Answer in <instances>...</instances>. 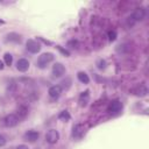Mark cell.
Instances as JSON below:
<instances>
[{
	"label": "cell",
	"mask_w": 149,
	"mask_h": 149,
	"mask_svg": "<svg viewBox=\"0 0 149 149\" xmlns=\"http://www.w3.org/2000/svg\"><path fill=\"white\" fill-rule=\"evenodd\" d=\"M57 48H58V49H59V50H61V51H62V52H63L64 55H66V56H69V55H70V54H69V51H66V50H64V49H62V48H61L59 45H58Z\"/></svg>",
	"instance_id": "obj_24"
},
{
	"label": "cell",
	"mask_w": 149,
	"mask_h": 149,
	"mask_svg": "<svg viewBox=\"0 0 149 149\" xmlns=\"http://www.w3.org/2000/svg\"><path fill=\"white\" fill-rule=\"evenodd\" d=\"M77 78H78V80H79L80 83H83V84H88V83H90L88 76H87L85 72H83V71H79V72L77 73Z\"/></svg>",
	"instance_id": "obj_14"
},
{
	"label": "cell",
	"mask_w": 149,
	"mask_h": 149,
	"mask_svg": "<svg viewBox=\"0 0 149 149\" xmlns=\"http://www.w3.org/2000/svg\"><path fill=\"white\" fill-rule=\"evenodd\" d=\"M3 23H5V22H3L2 20H0V24H3Z\"/></svg>",
	"instance_id": "obj_27"
},
{
	"label": "cell",
	"mask_w": 149,
	"mask_h": 149,
	"mask_svg": "<svg viewBox=\"0 0 149 149\" xmlns=\"http://www.w3.org/2000/svg\"><path fill=\"white\" fill-rule=\"evenodd\" d=\"M26 49L29 52H31V54H36V52H38L41 50V45L35 40H27V42H26Z\"/></svg>",
	"instance_id": "obj_4"
},
{
	"label": "cell",
	"mask_w": 149,
	"mask_h": 149,
	"mask_svg": "<svg viewBox=\"0 0 149 149\" xmlns=\"http://www.w3.org/2000/svg\"><path fill=\"white\" fill-rule=\"evenodd\" d=\"M6 41H9V42H20V35L16 34V33H9L7 34L6 36Z\"/></svg>",
	"instance_id": "obj_15"
},
{
	"label": "cell",
	"mask_w": 149,
	"mask_h": 149,
	"mask_svg": "<svg viewBox=\"0 0 149 149\" xmlns=\"http://www.w3.org/2000/svg\"><path fill=\"white\" fill-rule=\"evenodd\" d=\"M70 118H71V116H70V114H69L68 111H62V112L59 113V115H58V119L62 120V121H69Z\"/></svg>",
	"instance_id": "obj_17"
},
{
	"label": "cell",
	"mask_w": 149,
	"mask_h": 149,
	"mask_svg": "<svg viewBox=\"0 0 149 149\" xmlns=\"http://www.w3.org/2000/svg\"><path fill=\"white\" fill-rule=\"evenodd\" d=\"M38 137H40V134L36 130H28V132H26L23 134V139L26 141H28V142H31V143L36 142L38 140Z\"/></svg>",
	"instance_id": "obj_8"
},
{
	"label": "cell",
	"mask_w": 149,
	"mask_h": 149,
	"mask_svg": "<svg viewBox=\"0 0 149 149\" xmlns=\"http://www.w3.org/2000/svg\"><path fill=\"white\" fill-rule=\"evenodd\" d=\"M88 101H90V91L86 90V91H84V92L80 93L79 99H78V102H79V106L80 107H86L87 104H88Z\"/></svg>",
	"instance_id": "obj_10"
},
{
	"label": "cell",
	"mask_w": 149,
	"mask_h": 149,
	"mask_svg": "<svg viewBox=\"0 0 149 149\" xmlns=\"http://www.w3.org/2000/svg\"><path fill=\"white\" fill-rule=\"evenodd\" d=\"M65 73V68L62 63H55L52 65V74L54 77H62Z\"/></svg>",
	"instance_id": "obj_9"
},
{
	"label": "cell",
	"mask_w": 149,
	"mask_h": 149,
	"mask_svg": "<svg viewBox=\"0 0 149 149\" xmlns=\"http://www.w3.org/2000/svg\"><path fill=\"white\" fill-rule=\"evenodd\" d=\"M62 86L61 87H63V88H65V90H68L69 87H70V85H71V79L70 78H66V80H62Z\"/></svg>",
	"instance_id": "obj_20"
},
{
	"label": "cell",
	"mask_w": 149,
	"mask_h": 149,
	"mask_svg": "<svg viewBox=\"0 0 149 149\" xmlns=\"http://www.w3.org/2000/svg\"><path fill=\"white\" fill-rule=\"evenodd\" d=\"M116 38V33L114 31V30H111L109 33H108V40L109 41H114Z\"/></svg>",
	"instance_id": "obj_22"
},
{
	"label": "cell",
	"mask_w": 149,
	"mask_h": 149,
	"mask_svg": "<svg viewBox=\"0 0 149 149\" xmlns=\"http://www.w3.org/2000/svg\"><path fill=\"white\" fill-rule=\"evenodd\" d=\"M27 114H28V109H27V107H24V106H20V107L17 108V118H19L20 120L23 119V118H26Z\"/></svg>",
	"instance_id": "obj_16"
},
{
	"label": "cell",
	"mask_w": 149,
	"mask_h": 149,
	"mask_svg": "<svg viewBox=\"0 0 149 149\" xmlns=\"http://www.w3.org/2000/svg\"><path fill=\"white\" fill-rule=\"evenodd\" d=\"M6 144V137L3 135H0V147H3Z\"/></svg>",
	"instance_id": "obj_23"
},
{
	"label": "cell",
	"mask_w": 149,
	"mask_h": 149,
	"mask_svg": "<svg viewBox=\"0 0 149 149\" xmlns=\"http://www.w3.org/2000/svg\"><path fill=\"white\" fill-rule=\"evenodd\" d=\"M48 93H49V95H50L52 99H57V98H59V95H61V93H62V87H61L59 85H52V86L49 88Z\"/></svg>",
	"instance_id": "obj_12"
},
{
	"label": "cell",
	"mask_w": 149,
	"mask_h": 149,
	"mask_svg": "<svg viewBox=\"0 0 149 149\" xmlns=\"http://www.w3.org/2000/svg\"><path fill=\"white\" fill-rule=\"evenodd\" d=\"M29 61L26 59V58H20L17 62H16V69L21 72H26L28 69H29Z\"/></svg>",
	"instance_id": "obj_11"
},
{
	"label": "cell",
	"mask_w": 149,
	"mask_h": 149,
	"mask_svg": "<svg viewBox=\"0 0 149 149\" xmlns=\"http://www.w3.org/2000/svg\"><path fill=\"white\" fill-rule=\"evenodd\" d=\"M15 149H28V147L24 146V144H20V146H17Z\"/></svg>",
	"instance_id": "obj_25"
},
{
	"label": "cell",
	"mask_w": 149,
	"mask_h": 149,
	"mask_svg": "<svg viewBox=\"0 0 149 149\" xmlns=\"http://www.w3.org/2000/svg\"><path fill=\"white\" fill-rule=\"evenodd\" d=\"M68 47H70V48H72V49H77V48H78V41H76V40L69 41V42H68Z\"/></svg>",
	"instance_id": "obj_21"
},
{
	"label": "cell",
	"mask_w": 149,
	"mask_h": 149,
	"mask_svg": "<svg viewBox=\"0 0 149 149\" xmlns=\"http://www.w3.org/2000/svg\"><path fill=\"white\" fill-rule=\"evenodd\" d=\"M20 122V119L17 118L16 114H7L3 119H2V125L7 128H12L15 127L17 123Z\"/></svg>",
	"instance_id": "obj_2"
},
{
	"label": "cell",
	"mask_w": 149,
	"mask_h": 149,
	"mask_svg": "<svg viewBox=\"0 0 149 149\" xmlns=\"http://www.w3.org/2000/svg\"><path fill=\"white\" fill-rule=\"evenodd\" d=\"M3 62H5V64L6 65H12V62H13V56L10 55V54H8V52H6L5 54V56H3Z\"/></svg>",
	"instance_id": "obj_18"
},
{
	"label": "cell",
	"mask_w": 149,
	"mask_h": 149,
	"mask_svg": "<svg viewBox=\"0 0 149 149\" xmlns=\"http://www.w3.org/2000/svg\"><path fill=\"white\" fill-rule=\"evenodd\" d=\"M58 140H59V133L56 129H49L45 133V141L49 144H55L58 142Z\"/></svg>",
	"instance_id": "obj_3"
},
{
	"label": "cell",
	"mask_w": 149,
	"mask_h": 149,
	"mask_svg": "<svg viewBox=\"0 0 149 149\" xmlns=\"http://www.w3.org/2000/svg\"><path fill=\"white\" fill-rule=\"evenodd\" d=\"M132 92H133V94H135V95H137V97H146L147 93H148V90H147L146 86L139 85V86L134 87V88L132 90Z\"/></svg>",
	"instance_id": "obj_13"
},
{
	"label": "cell",
	"mask_w": 149,
	"mask_h": 149,
	"mask_svg": "<svg viewBox=\"0 0 149 149\" xmlns=\"http://www.w3.org/2000/svg\"><path fill=\"white\" fill-rule=\"evenodd\" d=\"M2 69H3V62L0 61V70H2Z\"/></svg>",
	"instance_id": "obj_26"
},
{
	"label": "cell",
	"mask_w": 149,
	"mask_h": 149,
	"mask_svg": "<svg viewBox=\"0 0 149 149\" xmlns=\"http://www.w3.org/2000/svg\"><path fill=\"white\" fill-rule=\"evenodd\" d=\"M121 109H122V104L119 100H113L108 105V112L111 114H118L121 112Z\"/></svg>",
	"instance_id": "obj_7"
},
{
	"label": "cell",
	"mask_w": 149,
	"mask_h": 149,
	"mask_svg": "<svg viewBox=\"0 0 149 149\" xmlns=\"http://www.w3.org/2000/svg\"><path fill=\"white\" fill-rule=\"evenodd\" d=\"M84 134H85V128H84L83 125L78 123V125L73 126V128H72V137L74 140H80L84 136Z\"/></svg>",
	"instance_id": "obj_5"
},
{
	"label": "cell",
	"mask_w": 149,
	"mask_h": 149,
	"mask_svg": "<svg viewBox=\"0 0 149 149\" xmlns=\"http://www.w3.org/2000/svg\"><path fill=\"white\" fill-rule=\"evenodd\" d=\"M146 15H147L146 9H144L143 7H139V8H136V9L133 12L132 19H133L134 21H142V20L146 19Z\"/></svg>",
	"instance_id": "obj_6"
},
{
	"label": "cell",
	"mask_w": 149,
	"mask_h": 149,
	"mask_svg": "<svg viewBox=\"0 0 149 149\" xmlns=\"http://www.w3.org/2000/svg\"><path fill=\"white\" fill-rule=\"evenodd\" d=\"M52 61H54V54H51V52H44V54H42L38 57V59H37V66L40 69H44Z\"/></svg>",
	"instance_id": "obj_1"
},
{
	"label": "cell",
	"mask_w": 149,
	"mask_h": 149,
	"mask_svg": "<svg viewBox=\"0 0 149 149\" xmlns=\"http://www.w3.org/2000/svg\"><path fill=\"white\" fill-rule=\"evenodd\" d=\"M16 88V84L14 83V80H10V83H8V86H7V91L9 93H13Z\"/></svg>",
	"instance_id": "obj_19"
}]
</instances>
